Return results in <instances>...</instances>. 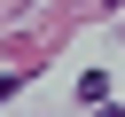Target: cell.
<instances>
[{
  "label": "cell",
  "instance_id": "6da1fadb",
  "mask_svg": "<svg viewBox=\"0 0 125 117\" xmlns=\"http://www.w3.org/2000/svg\"><path fill=\"white\" fill-rule=\"evenodd\" d=\"M16 86H23V78H16V70H8V78H0V101H8V94H16Z\"/></svg>",
  "mask_w": 125,
  "mask_h": 117
},
{
  "label": "cell",
  "instance_id": "7a4b0ae2",
  "mask_svg": "<svg viewBox=\"0 0 125 117\" xmlns=\"http://www.w3.org/2000/svg\"><path fill=\"white\" fill-rule=\"evenodd\" d=\"M102 117H125V109H102Z\"/></svg>",
  "mask_w": 125,
  "mask_h": 117
}]
</instances>
